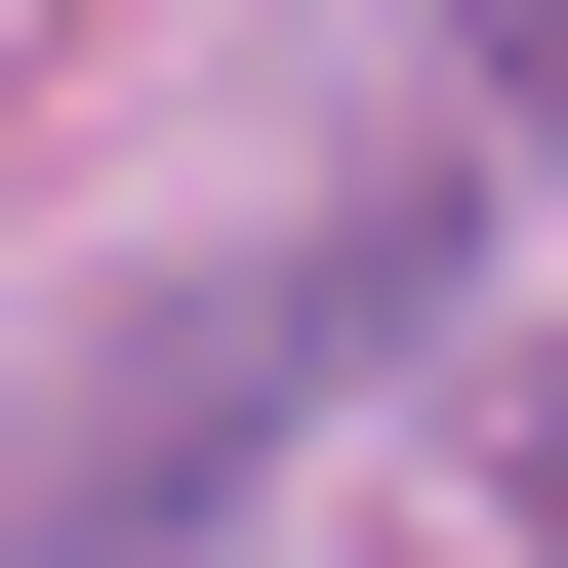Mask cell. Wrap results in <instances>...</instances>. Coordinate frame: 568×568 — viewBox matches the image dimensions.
Returning <instances> with one entry per match:
<instances>
[{
  "mask_svg": "<svg viewBox=\"0 0 568 568\" xmlns=\"http://www.w3.org/2000/svg\"><path fill=\"white\" fill-rule=\"evenodd\" d=\"M406 284H447V244H406V203H366V244H284V284H122L82 366L0 406V568H163V487H244L284 406H325V366H366V325H406Z\"/></svg>",
  "mask_w": 568,
  "mask_h": 568,
  "instance_id": "1",
  "label": "cell"
}]
</instances>
